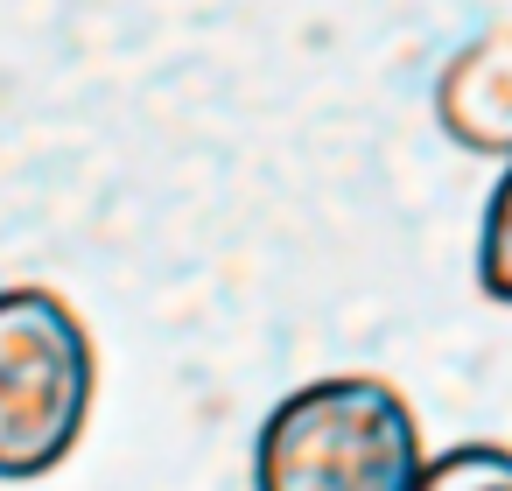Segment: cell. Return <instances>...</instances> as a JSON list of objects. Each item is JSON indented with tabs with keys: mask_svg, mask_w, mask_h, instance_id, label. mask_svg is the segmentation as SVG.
<instances>
[{
	"mask_svg": "<svg viewBox=\"0 0 512 491\" xmlns=\"http://www.w3.org/2000/svg\"><path fill=\"white\" fill-rule=\"evenodd\" d=\"M99 407V344L57 288H0V484L50 477Z\"/></svg>",
	"mask_w": 512,
	"mask_h": 491,
	"instance_id": "cell-2",
	"label": "cell"
},
{
	"mask_svg": "<svg viewBox=\"0 0 512 491\" xmlns=\"http://www.w3.org/2000/svg\"><path fill=\"white\" fill-rule=\"evenodd\" d=\"M435 127L484 162H512V29H477L435 78Z\"/></svg>",
	"mask_w": 512,
	"mask_h": 491,
	"instance_id": "cell-3",
	"label": "cell"
},
{
	"mask_svg": "<svg viewBox=\"0 0 512 491\" xmlns=\"http://www.w3.org/2000/svg\"><path fill=\"white\" fill-rule=\"evenodd\" d=\"M421 491H512V449L505 442H456L428 456Z\"/></svg>",
	"mask_w": 512,
	"mask_h": 491,
	"instance_id": "cell-4",
	"label": "cell"
},
{
	"mask_svg": "<svg viewBox=\"0 0 512 491\" xmlns=\"http://www.w3.org/2000/svg\"><path fill=\"white\" fill-rule=\"evenodd\" d=\"M477 288L491 302L512 309V162L498 176V190L484 197V225H477Z\"/></svg>",
	"mask_w": 512,
	"mask_h": 491,
	"instance_id": "cell-5",
	"label": "cell"
},
{
	"mask_svg": "<svg viewBox=\"0 0 512 491\" xmlns=\"http://www.w3.org/2000/svg\"><path fill=\"white\" fill-rule=\"evenodd\" d=\"M421 470V421L372 372L295 386L253 435V491H421Z\"/></svg>",
	"mask_w": 512,
	"mask_h": 491,
	"instance_id": "cell-1",
	"label": "cell"
}]
</instances>
